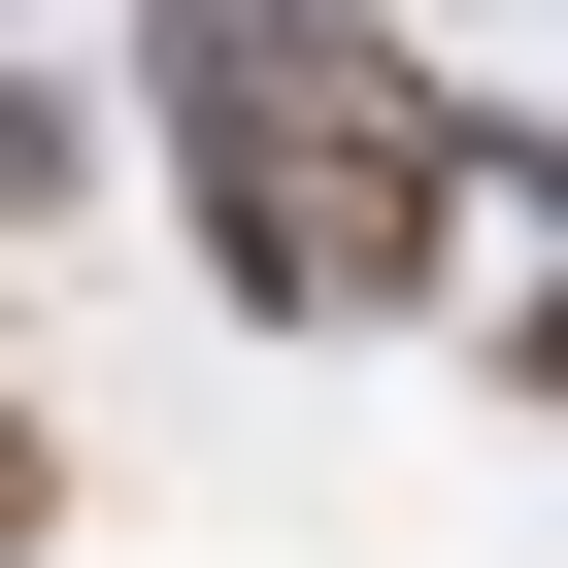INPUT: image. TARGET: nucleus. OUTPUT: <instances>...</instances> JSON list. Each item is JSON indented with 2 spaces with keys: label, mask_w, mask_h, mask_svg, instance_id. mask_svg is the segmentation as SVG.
Segmentation results:
<instances>
[{
  "label": "nucleus",
  "mask_w": 568,
  "mask_h": 568,
  "mask_svg": "<svg viewBox=\"0 0 568 568\" xmlns=\"http://www.w3.org/2000/svg\"><path fill=\"white\" fill-rule=\"evenodd\" d=\"M468 368H501V402H568V267H535V302H501V335H468Z\"/></svg>",
  "instance_id": "nucleus-2"
},
{
  "label": "nucleus",
  "mask_w": 568,
  "mask_h": 568,
  "mask_svg": "<svg viewBox=\"0 0 568 568\" xmlns=\"http://www.w3.org/2000/svg\"><path fill=\"white\" fill-rule=\"evenodd\" d=\"M134 134L234 335H402L501 201V101L402 68V0H134Z\"/></svg>",
  "instance_id": "nucleus-1"
},
{
  "label": "nucleus",
  "mask_w": 568,
  "mask_h": 568,
  "mask_svg": "<svg viewBox=\"0 0 568 568\" xmlns=\"http://www.w3.org/2000/svg\"><path fill=\"white\" fill-rule=\"evenodd\" d=\"M501 168H535V234H568V101H535V134H501Z\"/></svg>",
  "instance_id": "nucleus-3"
}]
</instances>
